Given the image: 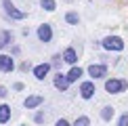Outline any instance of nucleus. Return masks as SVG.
Listing matches in <instances>:
<instances>
[{"label": "nucleus", "instance_id": "1", "mask_svg": "<svg viewBox=\"0 0 128 126\" xmlns=\"http://www.w3.org/2000/svg\"><path fill=\"white\" fill-rule=\"evenodd\" d=\"M101 44H103L105 50H114V52L124 50V40H122L120 36H107V38H103Z\"/></svg>", "mask_w": 128, "mask_h": 126}, {"label": "nucleus", "instance_id": "2", "mask_svg": "<svg viewBox=\"0 0 128 126\" xmlns=\"http://www.w3.org/2000/svg\"><path fill=\"white\" fill-rule=\"evenodd\" d=\"M128 88V82L122 80V78H111V80H107V84H105V90L116 94V92H124Z\"/></svg>", "mask_w": 128, "mask_h": 126}, {"label": "nucleus", "instance_id": "3", "mask_svg": "<svg viewBox=\"0 0 128 126\" xmlns=\"http://www.w3.org/2000/svg\"><path fill=\"white\" fill-rule=\"evenodd\" d=\"M2 6L4 10H6V15L10 19H15V21H21V19H25V13H21V10L13 4V0H2Z\"/></svg>", "mask_w": 128, "mask_h": 126}, {"label": "nucleus", "instance_id": "4", "mask_svg": "<svg viewBox=\"0 0 128 126\" xmlns=\"http://www.w3.org/2000/svg\"><path fill=\"white\" fill-rule=\"evenodd\" d=\"M88 74H90V78H105L107 76V67L105 65H101V63H94V65H90L88 67Z\"/></svg>", "mask_w": 128, "mask_h": 126}, {"label": "nucleus", "instance_id": "5", "mask_svg": "<svg viewBox=\"0 0 128 126\" xmlns=\"http://www.w3.org/2000/svg\"><path fill=\"white\" fill-rule=\"evenodd\" d=\"M38 38H40V42H50L52 40V28L48 23H42L38 28Z\"/></svg>", "mask_w": 128, "mask_h": 126}, {"label": "nucleus", "instance_id": "6", "mask_svg": "<svg viewBox=\"0 0 128 126\" xmlns=\"http://www.w3.org/2000/svg\"><path fill=\"white\" fill-rule=\"evenodd\" d=\"M15 70V63L10 55H0V72H13Z\"/></svg>", "mask_w": 128, "mask_h": 126}, {"label": "nucleus", "instance_id": "7", "mask_svg": "<svg viewBox=\"0 0 128 126\" xmlns=\"http://www.w3.org/2000/svg\"><path fill=\"white\" fill-rule=\"evenodd\" d=\"M80 94H82V99L94 97V84L92 82H82L80 84Z\"/></svg>", "mask_w": 128, "mask_h": 126}, {"label": "nucleus", "instance_id": "8", "mask_svg": "<svg viewBox=\"0 0 128 126\" xmlns=\"http://www.w3.org/2000/svg\"><path fill=\"white\" fill-rule=\"evenodd\" d=\"M48 72H50V65H48V63H40V65L34 67V76L38 78V80H44Z\"/></svg>", "mask_w": 128, "mask_h": 126}, {"label": "nucleus", "instance_id": "9", "mask_svg": "<svg viewBox=\"0 0 128 126\" xmlns=\"http://www.w3.org/2000/svg\"><path fill=\"white\" fill-rule=\"evenodd\" d=\"M42 101H44V99H42L40 94H30V97L23 101V105H25V109H34V107H38Z\"/></svg>", "mask_w": 128, "mask_h": 126}, {"label": "nucleus", "instance_id": "10", "mask_svg": "<svg viewBox=\"0 0 128 126\" xmlns=\"http://www.w3.org/2000/svg\"><path fill=\"white\" fill-rule=\"evenodd\" d=\"M52 82H55V88H59V90H67L69 88V80H67V76H63V74H57Z\"/></svg>", "mask_w": 128, "mask_h": 126}, {"label": "nucleus", "instance_id": "11", "mask_svg": "<svg viewBox=\"0 0 128 126\" xmlns=\"http://www.w3.org/2000/svg\"><path fill=\"white\" fill-rule=\"evenodd\" d=\"M63 61L69 63V65H74V63L78 61V52H76V48H65V50H63Z\"/></svg>", "mask_w": 128, "mask_h": 126}, {"label": "nucleus", "instance_id": "12", "mask_svg": "<svg viewBox=\"0 0 128 126\" xmlns=\"http://www.w3.org/2000/svg\"><path fill=\"white\" fill-rule=\"evenodd\" d=\"M8 120H10V107L6 103H2L0 105V124H6Z\"/></svg>", "mask_w": 128, "mask_h": 126}, {"label": "nucleus", "instance_id": "13", "mask_svg": "<svg viewBox=\"0 0 128 126\" xmlns=\"http://www.w3.org/2000/svg\"><path fill=\"white\" fill-rule=\"evenodd\" d=\"M10 42H13V34H10V32H2V34H0V48H4Z\"/></svg>", "mask_w": 128, "mask_h": 126}, {"label": "nucleus", "instance_id": "14", "mask_svg": "<svg viewBox=\"0 0 128 126\" xmlns=\"http://www.w3.org/2000/svg\"><path fill=\"white\" fill-rule=\"evenodd\" d=\"M101 118H103L105 122H109V120L114 118V107H111V105H105V107L101 109Z\"/></svg>", "mask_w": 128, "mask_h": 126}, {"label": "nucleus", "instance_id": "15", "mask_svg": "<svg viewBox=\"0 0 128 126\" xmlns=\"http://www.w3.org/2000/svg\"><path fill=\"white\" fill-rule=\"evenodd\" d=\"M80 76H82V70H80V67H72L69 74H67V80L69 82H76V80H80Z\"/></svg>", "mask_w": 128, "mask_h": 126}, {"label": "nucleus", "instance_id": "16", "mask_svg": "<svg viewBox=\"0 0 128 126\" xmlns=\"http://www.w3.org/2000/svg\"><path fill=\"white\" fill-rule=\"evenodd\" d=\"M40 6L44 10H48V13H52V10L57 8V2L55 0H40Z\"/></svg>", "mask_w": 128, "mask_h": 126}, {"label": "nucleus", "instance_id": "17", "mask_svg": "<svg viewBox=\"0 0 128 126\" xmlns=\"http://www.w3.org/2000/svg\"><path fill=\"white\" fill-rule=\"evenodd\" d=\"M65 21H67V23H72V25H76L78 21H80V17H78V13H67L65 15Z\"/></svg>", "mask_w": 128, "mask_h": 126}, {"label": "nucleus", "instance_id": "18", "mask_svg": "<svg viewBox=\"0 0 128 126\" xmlns=\"http://www.w3.org/2000/svg\"><path fill=\"white\" fill-rule=\"evenodd\" d=\"M118 126H128V112L120 116V120H118Z\"/></svg>", "mask_w": 128, "mask_h": 126}, {"label": "nucleus", "instance_id": "19", "mask_svg": "<svg viewBox=\"0 0 128 126\" xmlns=\"http://www.w3.org/2000/svg\"><path fill=\"white\" fill-rule=\"evenodd\" d=\"M74 126H88V118H86V116H82V118H78V120H76V124H74Z\"/></svg>", "mask_w": 128, "mask_h": 126}, {"label": "nucleus", "instance_id": "20", "mask_svg": "<svg viewBox=\"0 0 128 126\" xmlns=\"http://www.w3.org/2000/svg\"><path fill=\"white\" fill-rule=\"evenodd\" d=\"M34 122H36V124H42V122H44V114H42V112H38V114L34 116Z\"/></svg>", "mask_w": 128, "mask_h": 126}, {"label": "nucleus", "instance_id": "21", "mask_svg": "<svg viewBox=\"0 0 128 126\" xmlns=\"http://www.w3.org/2000/svg\"><path fill=\"white\" fill-rule=\"evenodd\" d=\"M55 126H69V122H67V120H63V118H61V120H59V122H57Z\"/></svg>", "mask_w": 128, "mask_h": 126}, {"label": "nucleus", "instance_id": "22", "mask_svg": "<svg viewBox=\"0 0 128 126\" xmlns=\"http://www.w3.org/2000/svg\"><path fill=\"white\" fill-rule=\"evenodd\" d=\"M30 67H32V65H30V63H28V61H25V63H23V65H21V70H23V72H28V70H30Z\"/></svg>", "mask_w": 128, "mask_h": 126}, {"label": "nucleus", "instance_id": "23", "mask_svg": "<svg viewBox=\"0 0 128 126\" xmlns=\"http://www.w3.org/2000/svg\"><path fill=\"white\" fill-rule=\"evenodd\" d=\"M10 52H13V55H19L21 48H19V46H13V50H10Z\"/></svg>", "mask_w": 128, "mask_h": 126}, {"label": "nucleus", "instance_id": "24", "mask_svg": "<svg viewBox=\"0 0 128 126\" xmlns=\"http://www.w3.org/2000/svg\"><path fill=\"white\" fill-rule=\"evenodd\" d=\"M4 94H6V88H4V86H0V97H4Z\"/></svg>", "mask_w": 128, "mask_h": 126}, {"label": "nucleus", "instance_id": "25", "mask_svg": "<svg viewBox=\"0 0 128 126\" xmlns=\"http://www.w3.org/2000/svg\"><path fill=\"white\" fill-rule=\"evenodd\" d=\"M21 126H25V124H21Z\"/></svg>", "mask_w": 128, "mask_h": 126}]
</instances>
